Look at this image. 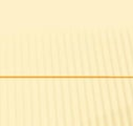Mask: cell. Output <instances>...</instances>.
I'll return each mask as SVG.
<instances>
[]
</instances>
